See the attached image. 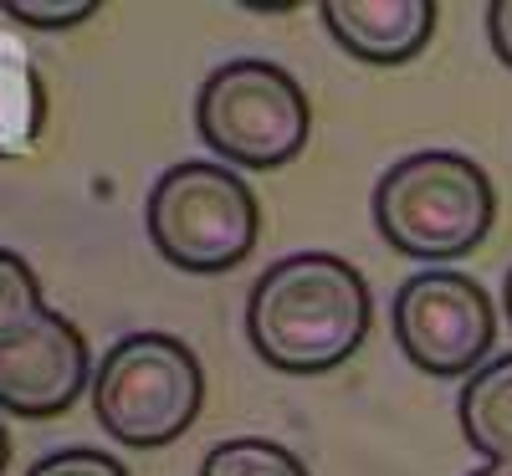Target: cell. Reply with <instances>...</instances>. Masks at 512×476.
I'll return each instance as SVG.
<instances>
[{
    "label": "cell",
    "instance_id": "obj_1",
    "mask_svg": "<svg viewBox=\"0 0 512 476\" xmlns=\"http://www.w3.org/2000/svg\"><path fill=\"white\" fill-rule=\"evenodd\" d=\"M374 297L349 256L292 251L256 277L246 297V338L282 374H328L369 338Z\"/></svg>",
    "mask_w": 512,
    "mask_h": 476
},
{
    "label": "cell",
    "instance_id": "obj_2",
    "mask_svg": "<svg viewBox=\"0 0 512 476\" xmlns=\"http://www.w3.org/2000/svg\"><path fill=\"white\" fill-rule=\"evenodd\" d=\"M497 221V190L472 154L420 149L395 159L374 185V226L410 262H456Z\"/></svg>",
    "mask_w": 512,
    "mask_h": 476
},
{
    "label": "cell",
    "instance_id": "obj_3",
    "mask_svg": "<svg viewBox=\"0 0 512 476\" xmlns=\"http://www.w3.org/2000/svg\"><path fill=\"white\" fill-rule=\"evenodd\" d=\"M144 231L169 267L190 277L236 272L262 236V200L216 159L169 164L144 200Z\"/></svg>",
    "mask_w": 512,
    "mask_h": 476
},
{
    "label": "cell",
    "instance_id": "obj_4",
    "mask_svg": "<svg viewBox=\"0 0 512 476\" xmlns=\"http://www.w3.org/2000/svg\"><path fill=\"white\" fill-rule=\"evenodd\" d=\"M205 369L175 333H128L93 369V415L108 441L159 451L200 420Z\"/></svg>",
    "mask_w": 512,
    "mask_h": 476
},
{
    "label": "cell",
    "instance_id": "obj_5",
    "mask_svg": "<svg viewBox=\"0 0 512 476\" xmlns=\"http://www.w3.org/2000/svg\"><path fill=\"white\" fill-rule=\"evenodd\" d=\"M195 128L210 154L241 169H282L308 149L313 103L287 67L236 57L200 82Z\"/></svg>",
    "mask_w": 512,
    "mask_h": 476
},
{
    "label": "cell",
    "instance_id": "obj_6",
    "mask_svg": "<svg viewBox=\"0 0 512 476\" xmlns=\"http://www.w3.org/2000/svg\"><path fill=\"white\" fill-rule=\"evenodd\" d=\"M400 354L431 379H472L497 338L492 297L477 277L451 267H425L405 277L390 308Z\"/></svg>",
    "mask_w": 512,
    "mask_h": 476
},
{
    "label": "cell",
    "instance_id": "obj_7",
    "mask_svg": "<svg viewBox=\"0 0 512 476\" xmlns=\"http://www.w3.org/2000/svg\"><path fill=\"white\" fill-rule=\"evenodd\" d=\"M93 369L82 328L47 308L26 333L0 343V410L21 420L67 415L82 389H93Z\"/></svg>",
    "mask_w": 512,
    "mask_h": 476
},
{
    "label": "cell",
    "instance_id": "obj_8",
    "mask_svg": "<svg viewBox=\"0 0 512 476\" xmlns=\"http://www.w3.org/2000/svg\"><path fill=\"white\" fill-rule=\"evenodd\" d=\"M323 21L338 47L369 67L415 62L436 36L431 0H328Z\"/></svg>",
    "mask_w": 512,
    "mask_h": 476
},
{
    "label": "cell",
    "instance_id": "obj_9",
    "mask_svg": "<svg viewBox=\"0 0 512 476\" xmlns=\"http://www.w3.org/2000/svg\"><path fill=\"white\" fill-rule=\"evenodd\" d=\"M461 436L487 466H512V354L487 359L456 395Z\"/></svg>",
    "mask_w": 512,
    "mask_h": 476
},
{
    "label": "cell",
    "instance_id": "obj_10",
    "mask_svg": "<svg viewBox=\"0 0 512 476\" xmlns=\"http://www.w3.org/2000/svg\"><path fill=\"white\" fill-rule=\"evenodd\" d=\"M47 123V88L26 57L0 47V159H16L36 144Z\"/></svg>",
    "mask_w": 512,
    "mask_h": 476
},
{
    "label": "cell",
    "instance_id": "obj_11",
    "mask_svg": "<svg viewBox=\"0 0 512 476\" xmlns=\"http://www.w3.org/2000/svg\"><path fill=\"white\" fill-rule=\"evenodd\" d=\"M200 476H313V471L303 466V456L287 451L282 441L236 436V441H221V446L205 451Z\"/></svg>",
    "mask_w": 512,
    "mask_h": 476
},
{
    "label": "cell",
    "instance_id": "obj_12",
    "mask_svg": "<svg viewBox=\"0 0 512 476\" xmlns=\"http://www.w3.org/2000/svg\"><path fill=\"white\" fill-rule=\"evenodd\" d=\"M41 313H47V302H41V277L31 272V262L21 251L0 246V343L26 333Z\"/></svg>",
    "mask_w": 512,
    "mask_h": 476
},
{
    "label": "cell",
    "instance_id": "obj_13",
    "mask_svg": "<svg viewBox=\"0 0 512 476\" xmlns=\"http://www.w3.org/2000/svg\"><path fill=\"white\" fill-rule=\"evenodd\" d=\"M0 16L26 26V31H72L88 16H98L93 0H6Z\"/></svg>",
    "mask_w": 512,
    "mask_h": 476
},
{
    "label": "cell",
    "instance_id": "obj_14",
    "mask_svg": "<svg viewBox=\"0 0 512 476\" xmlns=\"http://www.w3.org/2000/svg\"><path fill=\"white\" fill-rule=\"evenodd\" d=\"M26 476H128V466L98 446H67V451L41 456Z\"/></svg>",
    "mask_w": 512,
    "mask_h": 476
},
{
    "label": "cell",
    "instance_id": "obj_15",
    "mask_svg": "<svg viewBox=\"0 0 512 476\" xmlns=\"http://www.w3.org/2000/svg\"><path fill=\"white\" fill-rule=\"evenodd\" d=\"M487 36H492L497 62L512 67V0H492L487 6Z\"/></svg>",
    "mask_w": 512,
    "mask_h": 476
},
{
    "label": "cell",
    "instance_id": "obj_16",
    "mask_svg": "<svg viewBox=\"0 0 512 476\" xmlns=\"http://www.w3.org/2000/svg\"><path fill=\"white\" fill-rule=\"evenodd\" d=\"M502 313H507V323H512V267H507V282H502Z\"/></svg>",
    "mask_w": 512,
    "mask_h": 476
},
{
    "label": "cell",
    "instance_id": "obj_17",
    "mask_svg": "<svg viewBox=\"0 0 512 476\" xmlns=\"http://www.w3.org/2000/svg\"><path fill=\"white\" fill-rule=\"evenodd\" d=\"M11 466V436H6V425H0V471Z\"/></svg>",
    "mask_w": 512,
    "mask_h": 476
},
{
    "label": "cell",
    "instance_id": "obj_18",
    "mask_svg": "<svg viewBox=\"0 0 512 476\" xmlns=\"http://www.w3.org/2000/svg\"><path fill=\"white\" fill-rule=\"evenodd\" d=\"M472 476H512V466H482V471H472Z\"/></svg>",
    "mask_w": 512,
    "mask_h": 476
}]
</instances>
